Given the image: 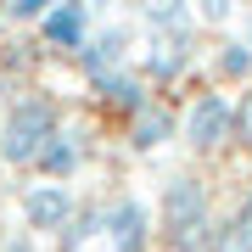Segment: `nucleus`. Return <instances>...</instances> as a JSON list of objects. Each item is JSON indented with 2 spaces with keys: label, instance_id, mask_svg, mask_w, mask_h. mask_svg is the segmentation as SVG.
<instances>
[{
  "label": "nucleus",
  "instance_id": "obj_1",
  "mask_svg": "<svg viewBox=\"0 0 252 252\" xmlns=\"http://www.w3.org/2000/svg\"><path fill=\"white\" fill-rule=\"evenodd\" d=\"M162 230H168L174 252H202V241H207V190H202V180H190V174L168 180V190H162Z\"/></svg>",
  "mask_w": 252,
  "mask_h": 252
},
{
  "label": "nucleus",
  "instance_id": "obj_2",
  "mask_svg": "<svg viewBox=\"0 0 252 252\" xmlns=\"http://www.w3.org/2000/svg\"><path fill=\"white\" fill-rule=\"evenodd\" d=\"M51 135H56V101H51V95H23L17 107L6 112L0 157H6V162H34L39 152H45Z\"/></svg>",
  "mask_w": 252,
  "mask_h": 252
},
{
  "label": "nucleus",
  "instance_id": "obj_3",
  "mask_svg": "<svg viewBox=\"0 0 252 252\" xmlns=\"http://www.w3.org/2000/svg\"><path fill=\"white\" fill-rule=\"evenodd\" d=\"M230 118H235V107L224 95H202L196 107L185 112V140L196 146V152H219V146L230 140Z\"/></svg>",
  "mask_w": 252,
  "mask_h": 252
},
{
  "label": "nucleus",
  "instance_id": "obj_4",
  "mask_svg": "<svg viewBox=\"0 0 252 252\" xmlns=\"http://www.w3.org/2000/svg\"><path fill=\"white\" fill-rule=\"evenodd\" d=\"M101 230H107V241H112L118 252H146L152 213H146V202L124 196V202H112V213H101Z\"/></svg>",
  "mask_w": 252,
  "mask_h": 252
},
{
  "label": "nucleus",
  "instance_id": "obj_5",
  "mask_svg": "<svg viewBox=\"0 0 252 252\" xmlns=\"http://www.w3.org/2000/svg\"><path fill=\"white\" fill-rule=\"evenodd\" d=\"M84 23H90V6L84 0H56V6H45V39L56 51H79L84 45Z\"/></svg>",
  "mask_w": 252,
  "mask_h": 252
},
{
  "label": "nucleus",
  "instance_id": "obj_6",
  "mask_svg": "<svg viewBox=\"0 0 252 252\" xmlns=\"http://www.w3.org/2000/svg\"><path fill=\"white\" fill-rule=\"evenodd\" d=\"M23 213H28L34 230H62L67 219H73V196H67L62 185H34L23 196Z\"/></svg>",
  "mask_w": 252,
  "mask_h": 252
},
{
  "label": "nucleus",
  "instance_id": "obj_7",
  "mask_svg": "<svg viewBox=\"0 0 252 252\" xmlns=\"http://www.w3.org/2000/svg\"><path fill=\"white\" fill-rule=\"evenodd\" d=\"M124 51H129V34H124V28H107V34H95V39L79 45V62L95 79V73H107V67H124Z\"/></svg>",
  "mask_w": 252,
  "mask_h": 252
},
{
  "label": "nucleus",
  "instance_id": "obj_8",
  "mask_svg": "<svg viewBox=\"0 0 252 252\" xmlns=\"http://www.w3.org/2000/svg\"><path fill=\"white\" fill-rule=\"evenodd\" d=\"M190 62V28H174V34H157V45H152V56H146V67L157 73V79H174Z\"/></svg>",
  "mask_w": 252,
  "mask_h": 252
},
{
  "label": "nucleus",
  "instance_id": "obj_9",
  "mask_svg": "<svg viewBox=\"0 0 252 252\" xmlns=\"http://www.w3.org/2000/svg\"><path fill=\"white\" fill-rule=\"evenodd\" d=\"M79 157H84V135H73V129H56V135L45 140V152H39L34 162L45 174H73L79 168Z\"/></svg>",
  "mask_w": 252,
  "mask_h": 252
},
{
  "label": "nucleus",
  "instance_id": "obj_10",
  "mask_svg": "<svg viewBox=\"0 0 252 252\" xmlns=\"http://www.w3.org/2000/svg\"><path fill=\"white\" fill-rule=\"evenodd\" d=\"M213 252H252V190L241 196V207L230 213V224L213 230Z\"/></svg>",
  "mask_w": 252,
  "mask_h": 252
},
{
  "label": "nucleus",
  "instance_id": "obj_11",
  "mask_svg": "<svg viewBox=\"0 0 252 252\" xmlns=\"http://www.w3.org/2000/svg\"><path fill=\"white\" fill-rule=\"evenodd\" d=\"M168 135H174V118H168V112L135 107V135H129V140H135V152H157Z\"/></svg>",
  "mask_w": 252,
  "mask_h": 252
},
{
  "label": "nucleus",
  "instance_id": "obj_12",
  "mask_svg": "<svg viewBox=\"0 0 252 252\" xmlns=\"http://www.w3.org/2000/svg\"><path fill=\"white\" fill-rule=\"evenodd\" d=\"M95 84H101V95H107L112 107H124V112H135V107H146V95H140V79H129V73H118V67H107V73H95Z\"/></svg>",
  "mask_w": 252,
  "mask_h": 252
},
{
  "label": "nucleus",
  "instance_id": "obj_13",
  "mask_svg": "<svg viewBox=\"0 0 252 252\" xmlns=\"http://www.w3.org/2000/svg\"><path fill=\"white\" fill-rule=\"evenodd\" d=\"M146 28H157V34L190 28V11H185V0H146Z\"/></svg>",
  "mask_w": 252,
  "mask_h": 252
},
{
  "label": "nucleus",
  "instance_id": "obj_14",
  "mask_svg": "<svg viewBox=\"0 0 252 252\" xmlns=\"http://www.w3.org/2000/svg\"><path fill=\"white\" fill-rule=\"evenodd\" d=\"M219 73L224 79H247L252 73V45H224L219 51Z\"/></svg>",
  "mask_w": 252,
  "mask_h": 252
},
{
  "label": "nucleus",
  "instance_id": "obj_15",
  "mask_svg": "<svg viewBox=\"0 0 252 252\" xmlns=\"http://www.w3.org/2000/svg\"><path fill=\"white\" fill-rule=\"evenodd\" d=\"M230 135L241 146H252V90L241 95V107H235V118H230Z\"/></svg>",
  "mask_w": 252,
  "mask_h": 252
},
{
  "label": "nucleus",
  "instance_id": "obj_16",
  "mask_svg": "<svg viewBox=\"0 0 252 252\" xmlns=\"http://www.w3.org/2000/svg\"><path fill=\"white\" fill-rule=\"evenodd\" d=\"M196 17L202 23H224L230 17V0H196Z\"/></svg>",
  "mask_w": 252,
  "mask_h": 252
},
{
  "label": "nucleus",
  "instance_id": "obj_17",
  "mask_svg": "<svg viewBox=\"0 0 252 252\" xmlns=\"http://www.w3.org/2000/svg\"><path fill=\"white\" fill-rule=\"evenodd\" d=\"M45 6H56V0H11V17H39Z\"/></svg>",
  "mask_w": 252,
  "mask_h": 252
},
{
  "label": "nucleus",
  "instance_id": "obj_18",
  "mask_svg": "<svg viewBox=\"0 0 252 252\" xmlns=\"http://www.w3.org/2000/svg\"><path fill=\"white\" fill-rule=\"evenodd\" d=\"M0 252H34L28 241H0Z\"/></svg>",
  "mask_w": 252,
  "mask_h": 252
},
{
  "label": "nucleus",
  "instance_id": "obj_19",
  "mask_svg": "<svg viewBox=\"0 0 252 252\" xmlns=\"http://www.w3.org/2000/svg\"><path fill=\"white\" fill-rule=\"evenodd\" d=\"M247 45H252V34H247Z\"/></svg>",
  "mask_w": 252,
  "mask_h": 252
}]
</instances>
